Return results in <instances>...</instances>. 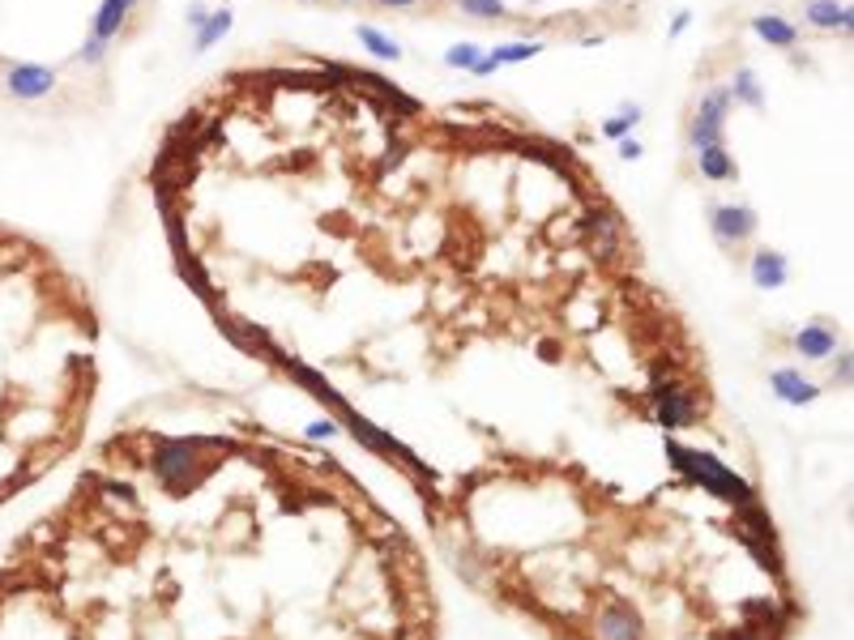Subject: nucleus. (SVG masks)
<instances>
[{"mask_svg": "<svg viewBox=\"0 0 854 640\" xmlns=\"http://www.w3.org/2000/svg\"><path fill=\"white\" fill-rule=\"evenodd\" d=\"M666 457H671V466H675L688 483H697L701 492L718 495V499H726V504H735V508L756 504L753 487H748L735 470H726L713 452H697V448H684L679 440H666Z\"/></svg>", "mask_w": 854, "mask_h": 640, "instance_id": "obj_1", "label": "nucleus"}, {"mask_svg": "<svg viewBox=\"0 0 854 640\" xmlns=\"http://www.w3.org/2000/svg\"><path fill=\"white\" fill-rule=\"evenodd\" d=\"M726 111H731V90L718 86L697 102V116H693V129H688V146L693 154L709 146H722V129H726Z\"/></svg>", "mask_w": 854, "mask_h": 640, "instance_id": "obj_4", "label": "nucleus"}, {"mask_svg": "<svg viewBox=\"0 0 854 640\" xmlns=\"http://www.w3.org/2000/svg\"><path fill=\"white\" fill-rule=\"evenodd\" d=\"M650 410H653V423L662 432H684L697 423V394L675 381V376H653L650 381Z\"/></svg>", "mask_w": 854, "mask_h": 640, "instance_id": "obj_2", "label": "nucleus"}, {"mask_svg": "<svg viewBox=\"0 0 854 640\" xmlns=\"http://www.w3.org/2000/svg\"><path fill=\"white\" fill-rule=\"evenodd\" d=\"M231 26H236V13H231V9H214V13H205V22L197 26V39H193V51H209L218 39H227V35H231Z\"/></svg>", "mask_w": 854, "mask_h": 640, "instance_id": "obj_14", "label": "nucleus"}, {"mask_svg": "<svg viewBox=\"0 0 854 640\" xmlns=\"http://www.w3.org/2000/svg\"><path fill=\"white\" fill-rule=\"evenodd\" d=\"M594 640H646L641 628V615L628 606V602H606L603 611L594 615Z\"/></svg>", "mask_w": 854, "mask_h": 640, "instance_id": "obj_7", "label": "nucleus"}, {"mask_svg": "<svg viewBox=\"0 0 854 640\" xmlns=\"http://www.w3.org/2000/svg\"><path fill=\"white\" fill-rule=\"evenodd\" d=\"M795 350L811 363H825L829 354H838V329L829 321H811L795 334Z\"/></svg>", "mask_w": 854, "mask_h": 640, "instance_id": "obj_10", "label": "nucleus"}, {"mask_svg": "<svg viewBox=\"0 0 854 640\" xmlns=\"http://www.w3.org/2000/svg\"><path fill=\"white\" fill-rule=\"evenodd\" d=\"M56 69L48 64H35V60H17V64H9L4 69V95L17 102H39L48 99L51 90H56Z\"/></svg>", "mask_w": 854, "mask_h": 640, "instance_id": "obj_5", "label": "nucleus"}, {"mask_svg": "<svg viewBox=\"0 0 854 640\" xmlns=\"http://www.w3.org/2000/svg\"><path fill=\"white\" fill-rule=\"evenodd\" d=\"M202 22H205V4H202V0H193V4H189V26L197 31Z\"/></svg>", "mask_w": 854, "mask_h": 640, "instance_id": "obj_26", "label": "nucleus"}, {"mask_svg": "<svg viewBox=\"0 0 854 640\" xmlns=\"http://www.w3.org/2000/svg\"><path fill=\"white\" fill-rule=\"evenodd\" d=\"M726 90H731V102H748V107H760V102H765L760 86H756L753 69H739V73H735V82H731Z\"/></svg>", "mask_w": 854, "mask_h": 640, "instance_id": "obj_17", "label": "nucleus"}, {"mask_svg": "<svg viewBox=\"0 0 854 640\" xmlns=\"http://www.w3.org/2000/svg\"><path fill=\"white\" fill-rule=\"evenodd\" d=\"M457 9L466 13V17H508V4L504 0H457Z\"/></svg>", "mask_w": 854, "mask_h": 640, "instance_id": "obj_19", "label": "nucleus"}, {"mask_svg": "<svg viewBox=\"0 0 854 640\" xmlns=\"http://www.w3.org/2000/svg\"><path fill=\"white\" fill-rule=\"evenodd\" d=\"M303 436H308V440H334V436H338V423H334V419H316Z\"/></svg>", "mask_w": 854, "mask_h": 640, "instance_id": "obj_23", "label": "nucleus"}, {"mask_svg": "<svg viewBox=\"0 0 854 640\" xmlns=\"http://www.w3.org/2000/svg\"><path fill=\"white\" fill-rule=\"evenodd\" d=\"M756 227H760V218H756L753 205H713L709 209V231H713V240L722 247L748 244L756 236Z\"/></svg>", "mask_w": 854, "mask_h": 640, "instance_id": "obj_6", "label": "nucleus"}, {"mask_svg": "<svg viewBox=\"0 0 854 640\" xmlns=\"http://www.w3.org/2000/svg\"><path fill=\"white\" fill-rule=\"evenodd\" d=\"M103 56H107V44L95 39V35H91V39L82 44V51H77V60H82V64H103Z\"/></svg>", "mask_w": 854, "mask_h": 640, "instance_id": "obj_22", "label": "nucleus"}, {"mask_svg": "<svg viewBox=\"0 0 854 640\" xmlns=\"http://www.w3.org/2000/svg\"><path fill=\"white\" fill-rule=\"evenodd\" d=\"M611 4H615V0H611Z\"/></svg>", "mask_w": 854, "mask_h": 640, "instance_id": "obj_31", "label": "nucleus"}, {"mask_svg": "<svg viewBox=\"0 0 854 640\" xmlns=\"http://www.w3.org/2000/svg\"><path fill=\"white\" fill-rule=\"evenodd\" d=\"M637 124H641V107L633 102V107H620V116H615V120H606L603 133L606 137H628V129H637Z\"/></svg>", "mask_w": 854, "mask_h": 640, "instance_id": "obj_20", "label": "nucleus"}, {"mask_svg": "<svg viewBox=\"0 0 854 640\" xmlns=\"http://www.w3.org/2000/svg\"><path fill=\"white\" fill-rule=\"evenodd\" d=\"M726 640H765V632L753 624V628H744V632H735V637H726Z\"/></svg>", "mask_w": 854, "mask_h": 640, "instance_id": "obj_29", "label": "nucleus"}, {"mask_svg": "<svg viewBox=\"0 0 854 640\" xmlns=\"http://www.w3.org/2000/svg\"><path fill=\"white\" fill-rule=\"evenodd\" d=\"M748 274H753V287H760V291H778V287H786V278H791V265H786V256H782L778 247H756Z\"/></svg>", "mask_w": 854, "mask_h": 640, "instance_id": "obj_8", "label": "nucleus"}, {"mask_svg": "<svg viewBox=\"0 0 854 640\" xmlns=\"http://www.w3.org/2000/svg\"><path fill=\"white\" fill-rule=\"evenodd\" d=\"M197 466H202V457H197V444L193 440H163L158 452H154V470H158L167 492L193 487L197 483Z\"/></svg>", "mask_w": 854, "mask_h": 640, "instance_id": "obj_3", "label": "nucleus"}, {"mask_svg": "<svg viewBox=\"0 0 854 640\" xmlns=\"http://www.w3.org/2000/svg\"><path fill=\"white\" fill-rule=\"evenodd\" d=\"M851 354H838V367H833V385H851Z\"/></svg>", "mask_w": 854, "mask_h": 640, "instance_id": "obj_25", "label": "nucleus"}, {"mask_svg": "<svg viewBox=\"0 0 854 640\" xmlns=\"http://www.w3.org/2000/svg\"><path fill=\"white\" fill-rule=\"evenodd\" d=\"M753 31L769 44V48H795V44H799V26L786 22L782 13H756Z\"/></svg>", "mask_w": 854, "mask_h": 640, "instance_id": "obj_13", "label": "nucleus"}, {"mask_svg": "<svg viewBox=\"0 0 854 640\" xmlns=\"http://www.w3.org/2000/svg\"><path fill=\"white\" fill-rule=\"evenodd\" d=\"M641 154H646V146H641L637 137H620V158H624V162H637Z\"/></svg>", "mask_w": 854, "mask_h": 640, "instance_id": "obj_24", "label": "nucleus"}, {"mask_svg": "<svg viewBox=\"0 0 854 640\" xmlns=\"http://www.w3.org/2000/svg\"><path fill=\"white\" fill-rule=\"evenodd\" d=\"M354 35H359V44L372 51L376 60H402V48H398V39H389L385 31H376V26H354Z\"/></svg>", "mask_w": 854, "mask_h": 640, "instance_id": "obj_16", "label": "nucleus"}, {"mask_svg": "<svg viewBox=\"0 0 854 640\" xmlns=\"http://www.w3.org/2000/svg\"><path fill=\"white\" fill-rule=\"evenodd\" d=\"M381 9H414V4H423V0H376Z\"/></svg>", "mask_w": 854, "mask_h": 640, "instance_id": "obj_27", "label": "nucleus"}, {"mask_svg": "<svg viewBox=\"0 0 854 640\" xmlns=\"http://www.w3.org/2000/svg\"><path fill=\"white\" fill-rule=\"evenodd\" d=\"M479 56H483V48H479V44H453V48L445 51V64H449V69H466V73H470Z\"/></svg>", "mask_w": 854, "mask_h": 640, "instance_id": "obj_21", "label": "nucleus"}, {"mask_svg": "<svg viewBox=\"0 0 854 640\" xmlns=\"http://www.w3.org/2000/svg\"><path fill=\"white\" fill-rule=\"evenodd\" d=\"M142 0H103L99 13H95V26H91V35L103 39V44H111V39H120V31H124V22H129V13L137 9Z\"/></svg>", "mask_w": 854, "mask_h": 640, "instance_id": "obj_12", "label": "nucleus"}, {"mask_svg": "<svg viewBox=\"0 0 854 640\" xmlns=\"http://www.w3.org/2000/svg\"><path fill=\"white\" fill-rule=\"evenodd\" d=\"M688 22H693V13H679V17H675V26H671V39H675V35H684V31H688Z\"/></svg>", "mask_w": 854, "mask_h": 640, "instance_id": "obj_28", "label": "nucleus"}, {"mask_svg": "<svg viewBox=\"0 0 854 640\" xmlns=\"http://www.w3.org/2000/svg\"><path fill=\"white\" fill-rule=\"evenodd\" d=\"M586 227H590V244L599 247L603 256L606 252H615V236H620V231H615V222H611L606 214H590V218H586Z\"/></svg>", "mask_w": 854, "mask_h": 640, "instance_id": "obj_18", "label": "nucleus"}, {"mask_svg": "<svg viewBox=\"0 0 854 640\" xmlns=\"http://www.w3.org/2000/svg\"><path fill=\"white\" fill-rule=\"evenodd\" d=\"M769 385H773L778 401H786V406H811L820 397V385H811L799 367H778L769 376Z\"/></svg>", "mask_w": 854, "mask_h": 640, "instance_id": "obj_9", "label": "nucleus"}, {"mask_svg": "<svg viewBox=\"0 0 854 640\" xmlns=\"http://www.w3.org/2000/svg\"><path fill=\"white\" fill-rule=\"evenodd\" d=\"M804 22L807 26H816V31H842V35H851L854 13H851V4H838V0H807Z\"/></svg>", "mask_w": 854, "mask_h": 640, "instance_id": "obj_11", "label": "nucleus"}, {"mask_svg": "<svg viewBox=\"0 0 854 640\" xmlns=\"http://www.w3.org/2000/svg\"><path fill=\"white\" fill-rule=\"evenodd\" d=\"M697 167H701L705 180H713V184H722V180H735V158H731V149H726V146L697 149Z\"/></svg>", "mask_w": 854, "mask_h": 640, "instance_id": "obj_15", "label": "nucleus"}, {"mask_svg": "<svg viewBox=\"0 0 854 640\" xmlns=\"http://www.w3.org/2000/svg\"><path fill=\"white\" fill-rule=\"evenodd\" d=\"M342 4H359V0H342Z\"/></svg>", "mask_w": 854, "mask_h": 640, "instance_id": "obj_30", "label": "nucleus"}]
</instances>
